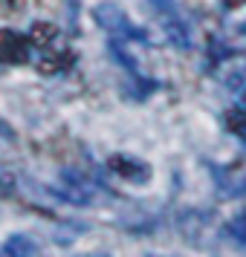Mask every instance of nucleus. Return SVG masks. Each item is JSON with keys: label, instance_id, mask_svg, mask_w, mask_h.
<instances>
[{"label": "nucleus", "instance_id": "f257e3e1", "mask_svg": "<svg viewBox=\"0 0 246 257\" xmlns=\"http://www.w3.org/2000/svg\"><path fill=\"white\" fill-rule=\"evenodd\" d=\"M96 15V24L105 26L110 35L122 38V41H145V29H139L136 24H130V18L122 9H119L116 3H99L93 9Z\"/></svg>", "mask_w": 246, "mask_h": 257}, {"label": "nucleus", "instance_id": "f03ea898", "mask_svg": "<svg viewBox=\"0 0 246 257\" xmlns=\"http://www.w3.org/2000/svg\"><path fill=\"white\" fill-rule=\"evenodd\" d=\"M29 58V41L12 29H0V64H24Z\"/></svg>", "mask_w": 246, "mask_h": 257}, {"label": "nucleus", "instance_id": "7ed1b4c3", "mask_svg": "<svg viewBox=\"0 0 246 257\" xmlns=\"http://www.w3.org/2000/svg\"><path fill=\"white\" fill-rule=\"evenodd\" d=\"M6 254L9 257H29L32 254V243L26 240L24 234H15L12 240L6 243Z\"/></svg>", "mask_w": 246, "mask_h": 257}, {"label": "nucleus", "instance_id": "20e7f679", "mask_svg": "<svg viewBox=\"0 0 246 257\" xmlns=\"http://www.w3.org/2000/svg\"><path fill=\"white\" fill-rule=\"evenodd\" d=\"M232 231H237L240 237H246V211H243V214H240V217H237V220L232 222Z\"/></svg>", "mask_w": 246, "mask_h": 257}, {"label": "nucleus", "instance_id": "39448f33", "mask_svg": "<svg viewBox=\"0 0 246 257\" xmlns=\"http://www.w3.org/2000/svg\"><path fill=\"white\" fill-rule=\"evenodd\" d=\"M223 3H226V6H229V9H232V6H240V3H243V0H223Z\"/></svg>", "mask_w": 246, "mask_h": 257}]
</instances>
